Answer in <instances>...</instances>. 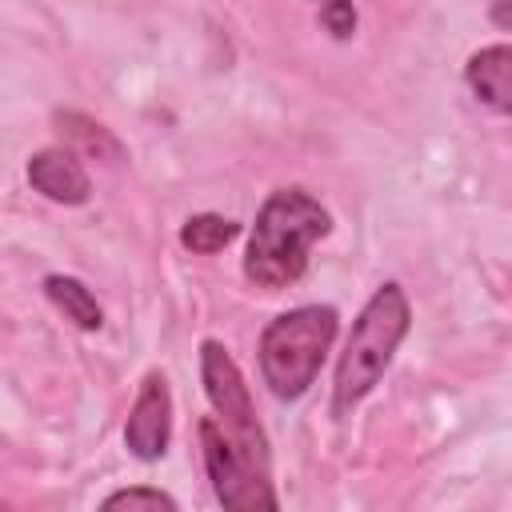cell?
I'll use <instances>...</instances> for the list:
<instances>
[{
  "instance_id": "7c38bea8",
  "label": "cell",
  "mask_w": 512,
  "mask_h": 512,
  "mask_svg": "<svg viewBox=\"0 0 512 512\" xmlns=\"http://www.w3.org/2000/svg\"><path fill=\"white\" fill-rule=\"evenodd\" d=\"M104 508L108 512L112 508H128V512H156V508H164V512H176V500L168 492H160V488H120V492L104 496Z\"/></svg>"
},
{
  "instance_id": "ba28073f",
  "label": "cell",
  "mask_w": 512,
  "mask_h": 512,
  "mask_svg": "<svg viewBox=\"0 0 512 512\" xmlns=\"http://www.w3.org/2000/svg\"><path fill=\"white\" fill-rule=\"evenodd\" d=\"M464 80L480 104L500 116H512V44H488L468 56Z\"/></svg>"
},
{
  "instance_id": "8992f818",
  "label": "cell",
  "mask_w": 512,
  "mask_h": 512,
  "mask_svg": "<svg viewBox=\"0 0 512 512\" xmlns=\"http://www.w3.org/2000/svg\"><path fill=\"white\" fill-rule=\"evenodd\" d=\"M168 440H172V392L164 372H148L132 400L124 444L136 460H160L168 452Z\"/></svg>"
},
{
  "instance_id": "9c48e42d",
  "label": "cell",
  "mask_w": 512,
  "mask_h": 512,
  "mask_svg": "<svg viewBox=\"0 0 512 512\" xmlns=\"http://www.w3.org/2000/svg\"><path fill=\"white\" fill-rule=\"evenodd\" d=\"M44 292H48V300L76 324V328H84V332H96L100 324H104V312H100V304H96V296H92V288L88 284H80L76 276H64V272H52L48 280H44Z\"/></svg>"
},
{
  "instance_id": "6da1fadb",
  "label": "cell",
  "mask_w": 512,
  "mask_h": 512,
  "mask_svg": "<svg viewBox=\"0 0 512 512\" xmlns=\"http://www.w3.org/2000/svg\"><path fill=\"white\" fill-rule=\"evenodd\" d=\"M328 232H332V216L312 192L276 188L256 212L244 252V276L264 292L292 288L308 272L312 244Z\"/></svg>"
},
{
  "instance_id": "30bf717a",
  "label": "cell",
  "mask_w": 512,
  "mask_h": 512,
  "mask_svg": "<svg viewBox=\"0 0 512 512\" xmlns=\"http://www.w3.org/2000/svg\"><path fill=\"white\" fill-rule=\"evenodd\" d=\"M240 236V224L228 220V216H216V212H200V216H188L184 228H180V244L188 252H200V256H212L220 252L224 244H232Z\"/></svg>"
},
{
  "instance_id": "52a82bcc",
  "label": "cell",
  "mask_w": 512,
  "mask_h": 512,
  "mask_svg": "<svg viewBox=\"0 0 512 512\" xmlns=\"http://www.w3.org/2000/svg\"><path fill=\"white\" fill-rule=\"evenodd\" d=\"M28 184L52 204H84L92 196V180L72 148H40L28 160Z\"/></svg>"
},
{
  "instance_id": "8fae6325",
  "label": "cell",
  "mask_w": 512,
  "mask_h": 512,
  "mask_svg": "<svg viewBox=\"0 0 512 512\" xmlns=\"http://www.w3.org/2000/svg\"><path fill=\"white\" fill-rule=\"evenodd\" d=\"M56 124H60V132H64L72 144H80L84 152L104 156V160H120V144L112 140V132H108L104 124H96V120H88V116H80V112H56Z\"/></svg>"
},
{
  "instance_id": "5bb4252c",
  "label": "cell",
  "mask_w": 512,
  "mask_h": 512,
  "mask_svg": "<svg viewBox=\"0 0 512 512\" xmlns=\"http://www.w3.org/2000/svg\"><path fill=\"white\" fill-rule=\"evenodd\" d=\"M488 16H492L496 28L512 32V0H492V4H488Z\"/></svg>"
},
{
  "instance_id": "277c9868",
  "label": "cell",
  "mask_w": 512,
  "mask_h": 512,
  "mask_svg": "<svg viewBox=\"0 0 512 512\" xmlns=\"http://www.w3.org/2000/svg\"><path fill=\"white\" fill-rule=\"evenodd\" d=\"M200 380H204V392H208V400L216 408L220 428L232 436V444L260 472H268V440H264V428L256 420L244 372H240V364L232 360V352L220 340H204L200 344Z\"/></svg>"
},
{
  "instance_id": "3957f363",
  "label": "cell",
  "mask_w": 512,
  "mask_h": 512,
  "mask_svg": "<svg viewBox=\"0 0 512 512\" xmlns=\"http://www.w3.org/2000/svg\"><path fill=\"white\" fill-rule=\"evenodd\" d=\"M336 308L332 304H304L292 312H280L260 332V376L276 400H300L336 340Z\"/></svg>"
},
{
  "instance_id": "7a4b0ae2",
  "label": "cell",
  "mask_w": 512,
  "mask_h": 512,
  "mask_svg": "<svg viewBox=\"0 0 512 512\" xmlns=\"http://www.w3.org/2000/svg\"><path fill=\"white\" fill-rule=\"evenodd\" d=\"M412 328V308L408 296L396 280L380 284L368 304L360 308L344 352L336 360V384H332V416H352V408L380 384L384 368L392 364L400 340Z\"/></svg>"
},
{
  "instance_id": "5b68a950",
  "label": "cell",
  "mask_w": 512,
  "mask_h": 512,
  "mask_svg": "<svg viewBox=\"0 0 512 512\" xmlns=\"http://www.w3.org/2000/svg\"><path fill=\"white\" fill-rule=\"evenodd\" d=\"M200 448H204V468L212 480V492L224 508L232 512H252V508H276V492L268 484V472H260L220 428V420L204 416L200 420Z\"/></svg>"
},
{
  "instance_id": "4fadbf2b",
  "label": "cell",
  "mask_w": 512,
  "mask_h": 512,
  "mask_svg": "<svg viewBox=\"0 0 512 512\" xmlns=\"http://www.w3.org/2000/svg\"><path fill=\"white\" fill-rule=\"evenodd\" d=\"M316 12H320V24L336 40H348L356 32V4L352 0H316Z\"/></svg>"
}]
</instances>
